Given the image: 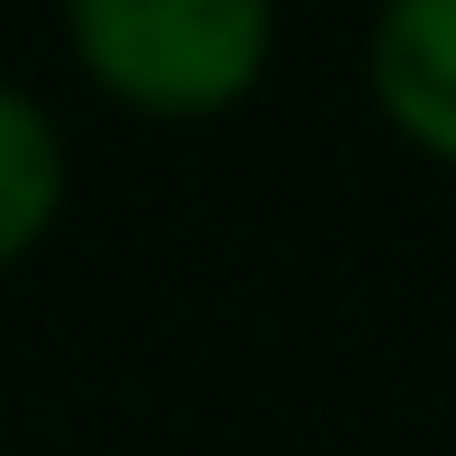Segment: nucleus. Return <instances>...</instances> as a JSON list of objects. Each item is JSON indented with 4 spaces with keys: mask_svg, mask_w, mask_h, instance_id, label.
Listing matches in <instances>:
<instances>
[{
    "mask_svg": "<svg viewBox=\"0 0 456 456\" xmlns=\"http://www.w3.org/2000/svg\"><path fill=\"white\" fill-rule=\"evenodd\" d=\"M54 206H63V134L28 90L0 81V269L45 242Z\"/></svg>",
    "mask_w": 456,
    "mask_h": 456,
    "instance_id": "3",
    "label": "nucleus"
},
{
    "mask_svg": "<svg viewBox=\"0 0 456 456\" xmlns=\"http://www.w3.org/2000/svg\"><path fill=\"white\" fill-rule=\"evenodd\" d=\"M81 72L143 117L233 108L278 37L269 0H63Z\"/></svg>",
    "mask_w": 456,
    "mask_h": 456,
    "instance_id": "1",
    "label": "nucleus"
},
{
    "mask_svg": "<svg viewBox=\"0 0 456 456\" xmlns=\"http://www.w3.org/2000/svg\"><path fill=\"white\" fill-rule=\"evenodd\" d=\"M367 90L403 143L456 170V0H385L367 28Z\"/></svg>",
    "mask_w": 456,
    "mask_h": 456,
    "instance_id": "2",
    "label": "nucleus"
}]
</instances>
